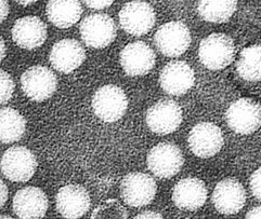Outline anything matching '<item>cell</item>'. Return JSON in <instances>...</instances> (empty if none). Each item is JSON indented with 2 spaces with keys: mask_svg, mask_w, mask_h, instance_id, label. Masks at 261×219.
<instances>
[{
  "mask_svg": "<svg viewBox=\"0 0 261 219\" xmlns=\"http://www.w3.org/2000/svg\"><path fill=\"white\" fill-rule=\"evenodd\" d=\"M12 39L16 46L25 50L41 47L47 40V26L37 16H24L17 20L12 27Z\"/></svg>",
  "mask_w": 261,
  "mask_h": 219,
  "instance_id": "cell-18",
  "label": "cell"
},
{
  "mask_svg": "<svg viewBox=\"0 0 261 219\" xmlns=\"http://www.w3.org/2000/svg\"><path fill=\"white\" fill-rule=\"evenodd\" d=\"M120 65L124 72L132 77L149 74L155 66L156 55L152 48L142 41L127 45L120 52Z\"/></svg>",
  "mask_w": 261,
  "mask_h": 219,
  "instance_id": "cell-13",
  "label": "cell"
},
{
  "mask_svg": "<svg viewBox=\"0 0 261 219\" xmlns=\"http://www.w3.org/2000/svg\"><path fill=\"white\" fill-rule=\"evenodd\" d=\"M182 118V109L176 102L163 100L155 103L147 110L145 121L153 133L168 135L180 127Z\"/></svg>",
  "mask_w": 261,
  "mask_h": 219,
  "instance_id": "cell-11",
  "label": "cell"
},
{
  "mask_svg": "<svg viewBox=\"0 0 261 219\" xmlns=\"http://www.w3.org/2000/svg\"><path fill=\"white\" fill-rule=\"evenodd\" d=\"M155 45L162 54L177 57L185 53L191 45L188 26L181 22H169L158 29L154 36Z\"/></svg>",
  "mask_w": 261,
  "mask_h": 219,
  "instance_id": "cell-10",
  "label": "cell"
},
{
  "mask_svg": "<svg viewBox=\"0 0 261 219\" xmlns=\"http://www.w3.org/2000/svg\"><path fill=\"white\" fill-rule=\"evenodd\" d=\"M24 94L34 102H43L55 94L58 79L55 73L46 66L36 65L26 69L21 77Z\"/></svg>",
  "mask_w": 261,
  "mask_h": 219,
  "instance_id": "cell-4",
  "label": "cell"
},
{
  "mask_svg": "<svg viewBox=\"0 0 261 219\" xmlns=\"http://www.w3.org/2000/svg\"><path fill=\"white\" fill-rule=\"evenodd\" d=\"M46 14L51 24L59 28L72 27L83 14L80 0H49Z\"/></svg>",
  "mask_w": 261,
  "mask_h": 219,
  "instance_id": "cell-21",
  "label": "cell"
},
{
  "mask_svg": "<svg viewBox=\"0 0 261 219\" xmlns=\"http://www.w3.org/2000/svg\"><path fill=\"white\" fill-rule=\"evenodd\" d=\"M48 198L37 187H24L13 198V212L19 218L36 219L45 217L48 211Z\"/></svg>",
  "mask_w": 261,
  "mask_h": 219,
  "instance_id": "cell-19",
  "label": "cell"
},
{
  "mask_svg": "<svg viewBox=\"0 0 261 219\" xmlns=\"http://www.w3.org/2000/svg\"><path fill=\"white\" fill-rule=\"evenodd\" d=\"M246 202V192L237 179L227 178L217 183L213 192V203L223 215L239 213Z\"/></svg>",
  "mask_w": 261,
  "mask_h": 219,
  "instance_id": "cell-15",
  "label": "cell"
},
{
  "mask_svg": "<svg viewBox=\"0 0 261 219\" xmlns=\"http://www.w3.org/2000/svg\"><path fill=\"white\" fill-rule=\"evenodd\" d=\"M81 37L87 46L103 49L116 38V25L108 14L97 13L88 15L81 23Z\"/></svg>",
  "mask_w": 261,
  "mask_h": 219,
  "instance_id": "cell-6",
  "label": "cell"
},
{
  "mask_svg": "<svg viewBox=\"0 0 261 219\" xmlns=\"http://www.w3.org/2000/svg\"><path fill=\"white\" fill-rule=\"evenodd\" d=\"M156 15L151 5L141 0L126 4L119 11L121 28L133 36H143L155 24Z\"/></svg>",
  "mask_w": 261,
  "mask_h": 219,
  "instance_id": "cell-9",
  "label": "cell"
},
{
  "mask_svg": "<svg viewBox=\"0 0 261 219\" xmlns=\"http://www.w3.org/2000/svg\"><path fill=\"white\" fill-rule=\"evenodd\" d=\"M156 191V181L145 173H130L120 182L121 198L127 205L132 207L149 205L154 200Z\"/></svg>",
  "mask_w": 261,
  "mask_h": 219,
  "instance_id": "cell-5",
  "label": "cell"
},
{
  "mask_svg": "<svg viewBox=\"0 0 261 219\" xmlns=\"http://www.w3.org/2000/svg\"><path fill=\"white\" fill-rule=\"evenodd\" d=\"M135 218L136 219H144V218H146V219H154V218L161 219V218H163V216H162L161 213H158V212L145 211V212H142L140 214H138Z\"/></svg>",
  "mask_w": 261,
  "mask_h": 219,
  "instance_id": "cell-31",
  "label": "cell"
},
{
  "mask_svg": "<svg viewBox=\"0 0 261 219\" xmlns=\"http://www.w3.org/2000/svg\"><path fill=\"white\" fill-rule=\"evenodd\" d=\"M9 197V192H8V188L6 186V183L0 179V207H3Z\"/></svg>",
  "mask_w": 261,
  "mask_h": 219,
  "instance_id": "cell-30",
  "label": "cell"
},
{
  "mask_svg": "<svg viewBox=\"0 0 261 219\" xmlns=\"http://www.w3.org/2000/svg\"><path fill=\"white\" fill-rule=\"evenodd\" d=\"M14 2L17 3L19 5H21V6L26 7V6H30V5H33L35 3H37L38 0H14Z\"/></svg>",
  "mask_w": 261,
  "mask_h": 219,
  "instance_id": "cell-34",
  "label": "cell"
},
{
  "mask_svg": "<svg viewBox=\"0 0 261 219\" xmlns=\"http://www.w3.org/2000/svg\"><path fill=\"white\" fill-rule=\"evenodd\" d=\"M147 168L160 178H171L184 166V154L180 148L170 143L154 146L146 158Z\"/></svg>",
  "mask_w": 261,
  "mask_h": 219,
  "instance_id": "cell-7",
  "label": "cell"
},
{
  "mask_svg": "<svg viewBox=\"0 0 261 219\" xmlns=\"http://www.w3.org/2000/svg\"><path fill=\"white\" fill-rule=\"evenodd\" d=\"M37 159L29 148L14 146L4 153L0 169L4 176L14 182L29 181L37 170Z\"/></svg>",
  "mask_w": 261,
  "mask_h": 219,
  "instance_id": "cell-3",
  "label": "cell"
},
{
  "mask_svg": "<svg viewBox=\"0 0 261 219\" xmlns=\"http://www.w3.org/2000/svg\"><path fill=\"white\" fill-rule=\"evenodd\" d=\"M207 199V188L203 180L189 177L180 180L173 188L172 201L175 205L184 211H197Z\"/></svg>",
  "mask_w": 261,
  "mask_h": 219,
  "instance_id": "cell-20",
  "label": "cell"
},
{
  "mask_svg": "<svg viewBox=\"0 0 261 219\" xmlns=\"http://www.w3.org/2000/svg\"><path fill=\"white\" fill-rule=\"evenodd\" d=\"M90 196L80 185H66L61 188L56 197V205L59 214L64 218H81L90 208Z\"/></svg>",
  "mask_w": 261,
  "mask_h": 219,
  "instance_id": "cell-16",
  "label": "cell"
},
{
  "mask_svg": "<svg viewBox=\"0 0 261 219\" xmlns=\"http://www.w3.org/2000/svg\"><path fill=\"white\" fill-rule=\"evenodd\" d=\"M128 217V212L117 200L110 199L100 204L91 214V218H121Z\"/></svg>",
  "mask_w": 261,
  "mask_h": 219,
  "instance_id": "cell-25",
  "label": "cell"
},
{
  "mask_svg": "<svg viewBox=\"0 0 261 219\" xmlns=\"http://www.w3.org/2000/svg\"><path fill=\"white\" fill-rule=\"evenodd\" d=\"M6 52H7V48H6V43L4 41V39L0 37V62L5 58L6 56Z\"/></svg>",
  "mask_w": 261,
  "mask_h": 219,
  "instance_id": "cell-33",
  "label": "cell"
},
{
  "mask_svg": "<svg viewBox=\"0 0 261 219\" xmlns=\"http://www.w3.org/2000/svg\"><path fill=\"white\" fill-rule=\"evenodd\" d=\"M26 131V120L21 113L11 108L0 109V143L11 144L20 141Z\"/></svg>",
  "mask_w": 261,
  "mask_h": 219,
  "instance_id": "cell-22",
  "label": "cell"
},
{
  "mask_svg": "<svg viewBox=\"0 0 261 219\" xmlns=\"http://www.w3.org/2000/svg\"><path fill=\"white\" fill-rule=\"evenodd\" d=\"M250 189L253 195L261 201V168L256 170L250 177Z\"/></svg>",
  "mask_w": 261,
  "mask_h": 219,
  "instance_id": "cell-27",
  "label": "cell"
},
{
  "mask_svg": "<svg viewBox=\"0 0 261 219\" xmlns=\"http://www.w3.org/2000/svg\"><path fill=\"white\" fill-rule=\"evenodd\" d=\"M189 147L199 158H212L218 153L223 146L221 130L211 122H202L196 124L188 138Z\"/></svg>",
  "mask_w": 261,
  "mask_h": 219,
  "instance_id": "cell-12",
  "label": "cell"
},
{
  "mask_svg": "<svg viewBox=\"0 0 261 219\" xmlns=\"http://www.w3.org/2000/svg\"><path fill=\"white\" fill-rule=\"evenodd\" d=\"M14 92V81L7 72L0 69V105L6 104L12 99Z\"/></svg>",
  "mask_w": 261,
  "mask_h": 219,
  "instance_id": "cell-26",
  "label": "cell"
},
{
  "mask_svg": "<svg viewBox=\"0 0 261 219\" xmlns=\"http://www.w3.org/2000/svg\"><path fill=\"white\" fill-rule=\"evenodd\" d=\"M195 82V75L192 67L186 62L176 60L163 68L160 76L162 89L170 95L180 96L189 92Z\"/></svg>",
  "mask_w": 261,
  "mask_h": 219,
  "instance_id": "cell-17",
  "label": "cell"
},
{
  "mask_svg": "<svg viewBox=\"0 0 261 219\" xmlns=\"http://www.w3.org/2000/svg\"><path fill=\"white\" fill-rule=\"evenodd\" d=\"M128 108V99L117 85L101 86L92 98V109L100 120L113 123L124 117Z\"/></svg>",
  "mask_w": 261,
  "mask_h": 219,
  "instance_id": "cell-2",
  "label": "cell"
},
{
  "mask_svg": "<svg viewBox=\"0 0 261 219\" xmlns=\"http://www.w3.org/2000/svg\"><path fill=\"white\" fill-rule=\"evenodd\" d=\"M0 218H11V216H9V215H0Z\"/></svg>",
  "mask_w": 261,
  "mask_h": 219,
  "instance_id": "cell-35",
  "label": "cell"
},
{
  "mask_svg": "<svg viewBox=\"0 0 261 219\" xmlns=\"http://www.w3.org/2000/svg\"><path fill=\"white\" fill-rule=\"evenodd\" d=\"M85 5L90 8L94 9V10H102V9H106L110 7L115 0H83Z\"/></svg>",
  "mask_w": 261,
  "mask_h": 219,
  "instance_id": "cell-28",
  "label": "cell"
},
{
  "mask_svg": "<svg viewBox=\"0 0 261 219\" xmlns=\"http://www.w3.org/2000/svg\"><path fill=\"white\" fill-rule=\"evenodd\" d=\"M9 11H10V6L8 0H0V24L7 19Z\"/></svg>",
  "mask_w": 261,
  "mask_h": 219,
  "instance_id": "cell-29",
  "label": "cell"
},
{
  "mask_svg": "<svg viewBox=\"0 0 261 219\" xmlns=\"http://www.w3.org/2000/svg\"><path fill=\"white\" fill-rule=\"evenodd\" d=\"M86 59V51L82 43L75 39H62L55 43L49 54V60L56 71L71 74L80 68Z\"/></svg>",
  "mask_w": 261,
  "mask_h": 219,
  "instance_id": "cell-14",
  "label": "cell"
},
{
  "mask_svg": "<svg viewBox=\"0 0 261 219\" xmlns=\"http://www.w3.org/2000/svg\"><path fill=\"white\" fill-rule=\"evenodd\" d=\"M236 47L231 37L225 34H212L202 40L198 57L202 64L212 71L228 67L234 59Z\"/></svg>",
  "mask_w": 261,
  "mask_h": 219,
  "instance_id": "cell-1",
  "label": "cell"
},
{
  "mask_svg": "<svg viewBox=\"0 0 261 219\" xmlns=\"http://www.w3.org/2000/svg\"><path fill=\"white\" fill-rule=\"evenodd\" d=\"M237 10V0H201L198 13L211 23H224Z\"/></svg>",
  "mask_w": 261,
  "mask_h": 219,
  "instance_id": "cell-23",
  "label": "cell"
},
{
  "mask_svg": "<svg viewBox=\"0 0 261 219\" xmlns=\"http://www.w3.org/2000/svg\"><path fill=\"white\" fill-rule=\"evenodd\" d=\"M225 119L236 133L253 134L261 127V106L250 99L238 100L228 108Z\"/></svg>",
  "mask_w": 261,
  "mask_h": 219,
  "instance_id": "cell-8",
  "label": "cell"
},
{
  "mask_svg": "<svg viewBox=\"0 0 261 219\" xmlns=\"http://www.w3.org/2000/svg\"><path fill=\"white\" fill-rule=\"evenodd\" d=\"M246 218L248 219H261V206L255 207L246 214Z\"/></svg>",
  "mask_w": 261,
  "mask_h": 219,
  "instance_id": "cell-32",
  "label": "cell"
},
{
  "mask_svg": "<svg viewBox=\"0 0 261 219\" xmlns=\"http://www.w3.org/2000/svg\"><path fill=\"white\" fill-rule=\"evenodd\" d=\"M237 72L246 81L261 80V46H250L241 52Z\"/></svg>",
  "mask_w": 261,
  "mask_h": 219,
  "instance_id": "cell-24",
  "label": "cell"
}]
</instances>
